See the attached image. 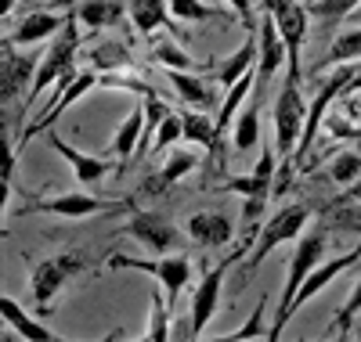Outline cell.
I'll use <instances>...</instances> for the list:
<instances>
[{
    "label": "cell",
    "mask_w": 361,
    "mask_h": 342,
    "mask_svg": "<svg viewBox=\"0 0 361 342\" xmlns=\"http://www.w3.org/2000/svg\"><path fill=\"white\" fill-rule=\"evenodd\" d=\"M76 51H80V18H76V11H69L66 29L51 40V47H47L44 58H40V69H37L33 87H29V94H25V101H22V112L33 108L37 98L44 94L47 87L69 83V80L76 76Z\"/></svg>",
    "instance_id": "1"
},
{
    "label": "cell",
    "mask_w": 361,
    "mask_h": 342,
    "mask_svg": "<svg viewBox=\"0 0 361 342\" xmlns=\"http://www.w3.org/2000/svg\"><path fill=\"white\" fill-rule=\"evenodd\" d=\"M87 253L83 248H66V253H54L40 263H33V270H29V296H33L40 317H47L54 310V299L58 292H62L73 277H80L87 270Z\"/></svg>",
    "instance_id": "2"
},
{
    "label": "cell",
    "mask_w": 361,
    "mask_h": 342,
    "mask_svg": "<svg viewBox=\"0 0 361 342\" xmlns=\"http://www.w3.org/2000/svg\"><path fill=\"white\" fill-rule=\"evenodd\" d=\"M325 231H311V234H300L296 238V248H293V260H289V270H286V289H282V299H279V310H275V324L267 328V338H282L286 324H289V306L300 292V285L307 281V274L322 263L325 256Z\"/></svg>",
    "instance_id": "3"
},
{
    "label": "cell",
    "mask_w": 361,
    "mask_h": 342,
    "mask_svg": "<svg viewBox=\"0 0 361 342\" xmlns=\"http://www.w3.org/2000/svg\"><path fill=\"white\" fill-rule=\"evenodd\" d=\"M105 267H119V270H145V274H152L156 281L163 285V292L170 296V306L177 303V296L188 289L192 281V274H195V263L192 256L185 253H177V256H159V260H137V256H123V253H109L105 256Z\"/></svg>",
    "instance_id": "4"
},
{
    "label": "cell",
    "mask_w": 361,
    "mask_h": 342,
    "mask_svg": "<svg viewBox=\"0 0 361 342\" xmlns=\"http://www.w3.org/2000/svg\"><path fill=\"white\" fill-rule=\"evenodd\" d=\"M130 198H94L83 191H62L51 198H33L29 205L15 209L22 216L29 213H47V216H66V220H87V216H109V213H130ZM11 213V216H15Z\"/></svg>",
    "instance_id": "5"
},
{
    "label": "cell",
    "mask_w": 361,
    "mask_h": 342,
    "mask_svg": "<svg viewBox=\"0 0 361 342\" xmlns=\"http://www.w3.org/2000/svg\"><path fill=\"white\" fill-rule=\"evenodd\" d=\"M307 220H311V205H286V209H279L271 220L260 227V238L253 241V248H250V260H246V270H243V281L246 277L275 253L279 245H286V241H293V238H300L304 234V227H307Z\"/></svg>",
    "instance_id": "6"
},
{
    "label": "cell",
    "mask_w": 361,
    "mask_h": 342,
    "mask_svg": "<svg viewBox=\"0 0 361 342\" xmlns=\"http://www.w3.org/2000/svg\"><path fill=\"white\" fill-rule=\"evenodd\" d=\"M275 148H279V159L293 163V151L300 144V134H304V122H307V101L300 94V80H286L279 98H275Z\"/></svg>",
    "instance_id": "7"
},
{
    "label": "cell",
    "mask_w": 361,
    "mask_h": 342,
    "mask_svg": "<svg viewBox=\"0 0 361 342\" xmlns=\"http://www.w3.org/2000/svg\"><path fill=\"white\" fill-rule=\"evenodd\" d=\"M250 253V245L246 241H238V248L231 256H224V260H217L214 267H209L202 277H199V285H195V296H192V338H199L202 331H206V324L214 321V314H217V306H221V289H224V277H228V270L238 263Z\"/></svg>",
    "instance_id": "8"
},
{
    "label": "cell",
    "mask_w": 361,
    "mask_h": 342,
    "mask_svg": "<svg viewBox=\"0 0 361 342\" xmlns=\"http://www.w3.org/2000/svg\"><path fill=\"white\" fill-rule=\"evenodd\" d=\"M0 101L4 105H15L18 98L25 101V94H29V76H37V69H40V58L44 54H22L18 51V44H11V40H4L0 44Z\"/></svg>",
    "instance_id": "9"
},
{
    "label": "cell",
    "mask_w": 361,
    "mask_h": 342,
    "mask_svg": "<svg viewBox=\"0 0 361 342\" xmlns=\"http://www.w3.org/2000/svg\"><path fill=\"white\" fill-rule=\"evenodd\" d=\"M289 65V51H286V40L275 25V15L264 8L260 22H257V94H264L267 83L275 80V72Z\"/></svg>",
    "instance_id": "10"
},
{
    "label": "cell",
    "mask_w": 361,
    "mask_h": 342,
    "mask_svg": "<svg viewBox=\"0 0 361 342\" xmlns=\"http://www.w3.org/2000/svg\"><path fill=\"white\" fill-rule=\"evenodd\" d=\"M119 234H130L134 241H141L148 253L156 256H166L180 245V231L166 220L163 213H145V209H130V220Z\"/></svg>",
    "instance_id": "11"
},
{
    "label": "cell",
    "mask_w": 361,
    "mask_h": 342,
    "mask_svg": "<svg viewBox=\"0 0 361 342\" xmlns=\"http://www.w3.org/2000/svg\"><path fill=\"white\" fill-rule=\"evenodd\" d=\"M94 87H102V72L98 69H83V72H76L69 83H62V94H58L47 108H44V115L37 119V122H29V127L22 130V141H29V137H37V134H44V130H51L54 122H58V115H62L66 108H73L83 94H90ZM22 141L15 144V148H22Z\"/></svg>",
    "instance_id": "12"
},
{
    "label": "cell",
    "mask_w": 361,
    "mask_h": 342,
    "mask_svg": "<svg viewBox=\"0 0 361 342\" xmlns=\"http://www.w3.org/2000/svg\"><path fill=\"white\" fill-rule=\"evenodd\" d=\"M361 260V241L350 248V253H343V256H333V260H322L311 274H307V281L304 285H300V292H296V299H293V306H289V321H293V314H296V310L300 306H304V303H311L325 285H333L336 281V277L343 274V270H350L354 263Z\"/></svg>",
    "instance_id": "13"
},
{
    "label": "cell",
    "mask_w": 361,
    "mask_h": 342,
    "mask_svg": "<svg viewBox=\"0 0 361 342\" xmlns=\"http://www.w3.org/2000/svg\"><path fill=\"white\" fill-rule=\"evenodd\" d=\"M51 148L73 166V177H76L80 184H98V180H105L112 170H123V166H119V159H102V155L76 151L69 141H62L58 134H51Z\"/></svg>",
    "instance_id": "14"
},
{
    "label": "cell",
    "mask_w": 361,
    "mask_h": 342,
    "mask_svg": "<svg viewBox=\"0 0 361 342\" xmlns=\"http://www.w3.org/2000/svg\"><path fill=\"white\" fill-rule=\"evenodd\" d=\"M66 22H69V15H58V11H29V15L18 18V25L4 40H11L18 47H29V44H40L47 37H58L66 29Z\"/></svg>",
    "instance_id": "15"
},
{
    "label": "cell",
    "mask_w": 361,
    "mask_h": 342,
    "mask_svg": "<svg viewBox=\"0 0 361 342\" xmlns=\"http://www.w3.org/2000/svg\"><path fill=\"white\" fill-rule=\"evenodd\" d=\"M185 231H188V238H192L195 245H202V248H221V245H228L231 234H235L231 220H228L224 213H217V209L192 213L188 224H185Z\"/></svg>",
    "instance_id": "16"
},
{
    "label": "cell",
    "mask_w": 361,
    "mask_h": 342,
    "mask_svg": "<svg viewBox=\"0 0 361 342\" xmlns=\"http://www.w3.org/2000/svg\"><path fill=\"white\" fill-rule=\"evenodd\" d=\"M127 8H130V22H134L137 33L152 37L156 29H170V37L185 40V33H180V29L173 25L170 0H127Z\"/></svg>",
    "instance_id": "17"
},
{
    "label": "cell",
    "mask_w": 361,
    "mask_h": 342,
    "mask_svg": "<svg viewBox=\"0 0 361 342\" xmlns=\"http://www.w3.org/2000/svg\"><path fill=\"white\" fill-rule=\"evenodd\" d=\"M166 80H170V87L177 90V98L185 105L202 108V112H209L217 105V90H214L217 80H202L199 72H185V69H166Z\"/></svg>",
    "instance_id": "18"
},
{
    "label": "cell",
    "mask_w": 361,
    "mask_h": 342,
    "mask_svg": "<svg viewBox=\"0 0 361 342\" xmlns=\"http://www.w3.org/2000/svg\"><path fill=\"white\" fill-rule=\"evenodd\" d=\"M199 166V155L195 151H173L170 159L159 166V173H152L145 184H141V195H148V198H156V195H166L173 184L180 180V177H188L192 170Z\"/></svg>",
    "instance_id": "19"
},
{
    "label": "cell",
    "mask_w": 361,
    "mask_h": 342,
    "mask_svg": "<svg viewBox=\"0 0 361 342\" xmlns=\"http://www.w3.org/2000/svg\"><path fill=\"white\" fill-rule=\"evenodd\" d=\"M0 314H4V324H8L15 335H22V338H29V342H54V338H58L47 324H40L33 314H25L15 296H0Z\"/></svg>",
    "instance_id": "20"
},
{
    "label": "cell",
    "mask_w": 361,
    "mask_h": 342,
    "mask_svg": "<svg viewBox=\"0 0 361 342\" xmlns=\"http://www.w3.org/2000/svg\"><path fill=\"white\" fill-rule=\"evenodd\" d=\"M253 69H257V33H246L243 47L217 61L214 80H217V87H231V83H238V80H243L246 72H253Z\"/></svg>",
    "instance_id": "21"
},
{
    "label": "cell",
    "mask_w": 361,
    "mask_h": 342,
    "mask_svg": "<svg viewBox=\"0 0 361 342\" xmlns=\"http://www.w3.org/2000/svg\"><path fill=\"white\" fill-rule=\"evenodd\" d=\"M141 134H145V105L130 108V115L116 127L112 141H109V151L119 159V166H127L130 163V155L141 148Z\"/></svg>",
    "instance_id": "22"
},
{
    "label": "cell",
    "mask_w": 361,
    "mask_h": 342,
    "mask_svg": "<svg viewBox=\"0 0 361 342\" xmlns=\"http://www.w3.org/2000/svg\"><path fill=\"white\" fill-rule=\"evenodd\" d=\"M80 25L83 29H109V25H119L123 22V15H130V8L123 4V0H83V4L73 8Z\"/></svg>",
    "instance_id": "23"
},
{
    "label": "cell",
    "mask_w": 361,
    "mask_h": 342,
    "mask_svg": "<svg viewBox=\"0 0 361 342\" xmlns=\"http://www.w3.org/2000/svg\"><path fill=\"white\" fill-rule=\"evenodd\" d=\"M260 105H264V94H250V105L238 112L235 119V134H231V148L235 151H250V148H260L264 134H260Z\"/></svg>",
    "instance_id": "24"
},
{
    "label": "cell",
    "mask_w": 361,
    "mask_h": 342,
    "mask_svg": "<svg viewBox=\"0 0 361 342\" xmlns=\"http://www.w3.org/2000/svg\"><path fill=\"white\" fill-rule=\"evenodd\" d=\"M87 61H90V69H98V72H130L134 69L130 47L119 44V40H98L94 47H87Z\"/></svg>",
    "instance_id": "25"
},
{
    "label": "cell",
    "mask_w": 361,
    "mask_h": 342,
    "mask_svg": "<svg viewBox=\"0 0 361 342\" xmlns=\"http://www.w3.org/2000/svg\"><path fill=\"white\" fill-rule=\"evenodd\" d=\"M347 61H361V22H354L350 29H340L336 40L329 44L325 58L314 65V76L318 69H336V65H347Z\"/></svg>",
    "instance_id": "26"
},
{
    "label": "cell",
    "mask_w": 361,
    "mask_h": 342,
    "mask_svg": "<svg viewBox=\"0 0 361 342\" xmlns=\"http://www.w3.org/2000/svg\"><path fill=\"white\" fill-rule=\"evenodd\" d=\"M152 61L159 69H185V72H199V61L188 58V51L173 44V37H163L152 44Z\"/></svg>",
    "instance_id": "27"
},
{
    "label": "cell",
    "mask_w": 361,
    "mask_h": 342,
    "mask_svg": "<svg viewBox=\"0 0 361 342\" xmlns=\"http://www.w3.org/2000/svg\"><path fill=\"white\" fill-rule=\"evenodd\" d=\"M185 141L202 144V148L214 151V144H217V119H209L202 108L185 112Z\"/></svg>",
    "instance_id": "28"
},
{
    "label": "cell",
    "mask_w": 361,
    "mask_h": 342,
    "mask_svg": "<svg viewBox=\"0 0 361 342\" xmlns=\"http://www.w3.org/2000/svg\"><path fill=\"white\" fill-rule=\"evenodd\" d=\"M357 177H361V151L350 144L340 155H333V163H329V180L340 184V188H347V184H354Z\"/></svg>",
    "instance_id": "29"
},
{
    "label": "cell",
    "mask_w": 361,
    "mask_h": 342,
    "mask_svg": "<svg viewBox=\"0 0 361 342\" xmlns=\"http://www.w3.org/2000/svg\"><path fill=\"white\" fill-rule=\"evenodd\" d=\"M170 15L173 18H185V22H206V18H224L231 22V11H221L206 0H170Z\"/></svg>",
    "instance_id": "30"
},
{
    "label": "cell",
    "mask_w": 361,
    "mask_h": 342,
    "mask_svg": "<svg viewBox=\"0 0 361 342\" xmlns=\"http://www.w3.org/2000/svg\"><path fill=\"white\" fill-rule=\"evenodd\" d=\"M361 8V0H307V15L318 22H336V18H350Z\"/></svg>",
    "instance_id": "31"
},
{
    "label": "cell",
    "mask_w": 361,
    "mask_h": 342,
    "mask_svg": "<svg viewBox=\"0 0 361 342\" xmlns=\"http://www.w3.org/2000/svg\"><path fill=\"white\" fill-rule=\"evenodd\" d=\"M148 303H152V314H148V328H145V338L152 342H166L170 338V306L159 292L148 296Z\"/></svg>",
    "instance_id": "32"
},
{
    "label": "cell",
    "mask_w": 361,
    "mask_h": 342,
    "mask_svg": "<svg viewBox=\"0 0 361 342\" xmlns=\"http://www.w3.org/2000/svg\"><path fill=\"white\" fill-rule=\"evenodd\" d=\"M180 137H185V112H166V119L159 122V130L152 137V151H166L170 144H177Z\"/></svg>",
    "instance_id": "33"
},
{
    "label": "cell",
    "mask_w": 361,
    "mask_h": 342,
    "mask_svg": "<svg viewBox=\"0 0 361 342\" xmlns=\"http://www.w3.org/2000/svg\"><path fill=\"white\" fill-rule=\"evenodd\" d=\"M361 314V277L354 281V289H350V296H347V303L336 310V317H333V331L336 335H350V328H354V317Z\"/></svg>",
    "instance_id": "34"
},
{
    "label": "cell",
    "mask_w": 361,
    "mask_h": 342,
    "mask_svg": "<svg viewBox=\"0 0 361 342\" xmlns=\"http://www.w3.org/2000/svg\"><path fill=\"white\" fill-rule=\"evenodd\" d=\"M264 310H267V296L260 292V303L253 306V314L243 328H235L231 338H267V328H264Z\"/></svg>",
    "instance_id": "35"
},
{
    "label": "cell",
    "mask_w": 361,
    "mask_h": 342,
    "mask_svg": "<svg viewBox=\"0 0 361 342\" xmlns=\"http://www.w3.org/2000/svg\"><path fill=\"white\" fill-rule=\"evenodd\" d=\"M350 108H347V115L340 112V115H325V130H329V137H336V141H350L354 144V137H357V130H361V122H350Z\"/></svg>",
    "instance_id": "36"
},
{
    "label": "cell",
    "mask_w": 361,
    "mask_h": 342,
    "mask_svg": "<svg viewBox=\"0 0 361 342\" xmlns=\"http://www.w3.org/2000/svg\"><path fill=\"white\" fill-rule=\"evenodd\" d=\"M228 8H235V15L243 18L246 33H257V18H253V0H224Z\"/></svg>",
    "instance_id": "37"
},
{
    "label": "cell",
    "mask_w": 361,
    "mask_h": 342,
    "mask_svg": "<svg viewBox=\"0 0 361 342\" xmlns=\"http://www.w3.org/2000/svg\"><path fill=\"white\" fill-rule=\"evenodd\" d=\"M340 202H361V177L354 180V184H347L343 188V198Z\"/></svg>",
    "instance_id": "38"
},
{
    "label": "cell",
    "mask_w": 361,
    "mask_h": 342,
    "mask_svg": "<svg viewBox=\"0 0 361 342\" xmlns=\"http://www.w3.org/2000/svg\"><path fill=\"white\" fill-rule=\"evenodd\" d=\"M336 224H343L347 231H357L361 234V216H336Z\"/></svg>",
    "instance_id": "39"
},
{
    "label": "cell",
    "mask_w": 361,
    "mask_h": 342,
    "mask_svg": "<svg viewBox=\"0 0 361 342\" xmlns=\"http://www.w3.org/2000/svg\"><path fill=\"white\" fill-rule=\"evenodd\" d=\"M54 4H62V8H66V11H73V8H76V4H83V0H54Z\"/></svg>",
    "instance_id": "40"
},
{
    "label": "cell",
    "mask_w": 361,
    "mask_h": 342,
    "mask_svg": "<svg viewBox=\"0 0 361 342\" xmlns=\"http://www.w3.org/2000/svg\"><path fill=\"white\" fill-rule=\"evenodd\" d=\"M357 338H361V328H357Z\"/></svg>",
    "instance_id": "41"
}]
</instances>
